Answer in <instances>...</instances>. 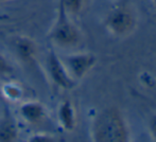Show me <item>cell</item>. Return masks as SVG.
Instances as JSON below:
<instances>
[{
    "label": "cell",
    "instance_id": "cell-1",
    "mask_svg": "<svg viewBox=\"0 0 156 142\" xmlns=\"http://www.w3.org/2000/svg\"><path fill=\"white\" fill-rule=\"evenodd\" d=\"M94 142H129V130L118 107L108 106L94 117L91 125Z\"/></svg>",
    "mask_w": 156,
    "mask_h": 142
},
{
    "label": "cell",
    "instance_id": "cell-2",
    "mask_svg": "<svg viewBox=\"0 0 156 142\" xmlns=\"http://www.w3.org/2000/svg\"><path fill=\"white\" fill-rule=\"evenodd\" d=\"M48 37L55 46L64 49L74 48L82 41L80 29L71 20V16L67 13L61 1H58L55 20L48 33Z\"/></svg>",
    "mask_w": 156,
    "mask_h": 142
},
{
    "label": "cell",
    "instance_id": "cell-3",
    "mask_svg": "<svg viewBox=\"0 0 156 142\" xmlns=\"http://www.w3.org/2000/svg\"><path fill=\"white\" fill-rule=\"evenodd\" d=\"M106 30L114 36L126 37L132 34L137 26V16L129 4L120 3L115 5L104 20Z\"/></svg>",
    "mask_w": 156,
    "mask_h": 142
},
{
    "label": "cell",
    "instance_id": "cell-4",
    "mask_svg": "<svg viewBox=\"0 0 156 142\" xmlns=\"http://www.w3.org/2000/svg\"><path fill=\"white\" fill-rule=\"evenodd\" d=\"M46 68L49 78L55 86L63 90H71L76 86V81L70 75L63 60L53 49H50L46 58Z\"/></svg>",
    "mask_w": 156,
    "mask_h": 142
},
{
    "label": "cell",
    "instance_id": "cell-5",
    "mask_svg": "<svg viewBox=\"0 0 156 142\" xmlns=\"http://www.w3.org/2000/svg\"><path fill=\"white\" fill-rule=\"evenodd\" d=\"M70 75L79 82L94 67L97 57L91 53H74L62 58Z\"/></svg>",
    "mask_w": 156,
    "mask_h": 142
},
{
    "label": "cell",
    "instance_id": "cell-6",
    "mask_svg": "<svg viewBox=\"0 0 156 142\" xmlns=\"http://www.w3.org/2000/svg\"><path fill=\"white\" fill-rule=\"evenodd\" d=\"M18 113L21 119L29 124H38L47 116V108L43 103L35 100L25 101L19 105Z\"/></svg>",
    "mask_w": 156,
    "mask_h": 142
},
{
    "label": "cell",
    "instance_id": "cell-7",
    "mask_svg": "<svg viewBox=\"0 0 156 142\" xmlns=\"http://www.w3.org/2000/svg\"><path fill=\"white\" fill-rule=\"evenodd\" d=\"M60 126L66 132H72L76 126V113L70 100H64L60 103L56 111Z\"/></svg>",
    "mask_w": 156,
    "mask_h": 142
},
{
    "label": "cell",
    "instance_id": "cell-8",
    "mask_svg": "<svg viewBox=\"0 0 156 142\" xmlns=\"http://www.w3.org/2000/svg\"><path fill=\"white\" fill-rule=\"evenodd\" d=\"M18 135L19 130L16 120L11 111L5 109L0 118V142H15Z\"/></svg>",
    "mask_w": 156,
    "mask_h": 142
},
{
    "label": "cell",
    "instance_id": "cell-9",
    "mask_svg": "<svg viewBox=\"0 0 156 142\" xmlns=\"http://www.w3.org/2000/svg\"><path fill=\"white\" fill-rule=\"evenodd\" d=\"M14 49L16 54L23 62L31 63L37 54V45L32 38L28 36H17L14 39Z\"/></svg>",
    "mask_w": 156,
    "mask_h": 142
},
{
    "label": "cell",
    "instance_id": "cell-10",
    "mask_svg": "<svg viewBox=\"0 0 156 142\" xmlns=\"http://www.w3.org/2000/svg\"><path fill=\"white\" fill-rule=\"evenodd\" d=\"M1 95L11 103H18L23 100L25 91L20 83L16 81H9L2 84L1 88Z\"/></svg>",
    "mask_w": 156,
    "mask_h": 142
},
{
    "label": "cell",
    "instance_id": "cell-11",
    "mask_svg": "<svg viewBox=\"0 0 156 142\" xmlns=\"http://www.w3.org/2000/svg\"><path fill=\"white\" fill-rule=\"evenodd\" d=\"M14 72L11 62L3 55L0 53V78H9Z\"/></svg>",
    "mask_w": 156,
    "mask_h": 142
},
{
    "label": "cell",
    "instance_id": "cell-12",
    "mask_svg": "<svg viewBox=\"0 0 156 142\" xmlns=\"http://www.w3.org/2000/svg\"><path fill=\"white\" fill-rule=\"evenodd\" d=\"M27 142H58L52 135L46 134V133H37L33 134L28 138Z\"/></svg>",
    "mask_w": 156,
    "mask_h": 142
},
{
    "label": "cell",
    "instance_id": "cell-13",
    "mask_svg": "<svg viewBox=\"0 0 156 142\" xmlns=\"http://www.w3.org/2000/svg\"><path fill=\"white\" fill-rule=\"evenodd\" d=\"M149 130H150V135L152 136V138L156 141V113L154 116H152V118L150 119Z\"/></svg>",
    "mask_w": 156,
    "mask_h": 142
},
{
    "label": "cell",
    "instance_id": "cell-14",
    "mask_svg": "<svg viewBox=\"0 0 156 142\" xmlns=\"http://www.w3.org/2000/svg\"><path fill=\"white\" fill-rule=\"evenodd\" d=\"M152 4H153V8H154L155 12H156V0H152Z\"/></svg>",
    "mask_w": 156,
    "mask_h": 142
},
{
    "label": "cell",
    "instance_id": "cell-15",
    "mask_svg": "<svg viewBox=\"0 0 156 142\" xmlns=\"http://www.w3.org/2000/svg\"><path fill=\"white\" fill-rule=\"evenodd\" d=\"M2 1H6V0H0V2H2Z\"/></svg>",
    "mask_w": 156,
    "mask_h": 142
}]
</instances>
